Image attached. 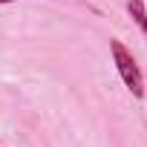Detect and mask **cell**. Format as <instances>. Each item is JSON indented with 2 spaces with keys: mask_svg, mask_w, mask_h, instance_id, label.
Segmentation results:
<instances>
[{
  "mask_svg": "<svg viewBox=\"0 0 147 147\" xmlns=\"http://www.w3.org/2000/svg\"><path fill=\"white\" fill-rule=\"evenodd\" d=\"M127 12H130V18L141 26V32L147 35V9H144V3H141V0H130V3H127Z\"/></svg>",
  "mask_w": 147,
  "mask_h": 147,
  "instance_id": "7a4b0ae2",
  "label": "cell"
},
{
  "mask_svg": "<svg viewBox=\"0 0 147 147\" xmlns=\"http://www.w3.org/2000/svg\"><path fill=\"white\" fill-rule=\"evenodd\" d=\"M110 52H113V58H115V66H118V75H121V81L127 84V90L138 98V95H144V84H141V72H138V66H136V61H133V55L124 49V43L121 40H110Z\"/></svg>",
  "mask_w": 147,
  "mask_h": 147,
  "instance_id": "6da1fadb",
  "label": "cell"
},
{
  "mask_svg": "<svg viewBox=\"0 0 147 147\" xmlns=\"http://www.w3.org/2000/svg\"><path fill=\"white\" fill-rule=\"evenodd\" d=\"M0 3H15V0H0Z\"/></svg>",
  "mask_w": 147,
  "mask_h": 147,
  "instance_id": "3957f363",
  "label": "cell"
}]
</instances>
